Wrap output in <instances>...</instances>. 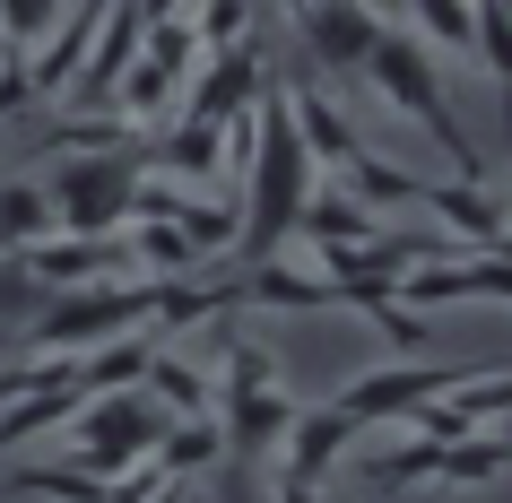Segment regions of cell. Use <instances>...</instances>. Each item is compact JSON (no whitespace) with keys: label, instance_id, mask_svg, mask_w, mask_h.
<instances>
[{"label":"cell","instance_id":"ba28073f","mask_svg":"<svg viewBox=\"0 0 512 503\" xmlns=\"http://www.w3.org/2000/svg\"><path fill=\"white\" fill-rule=\"evenodd\" d=\"M504 287H512V269H504V252H469V261H417V269H400V304H417V313H443V304H504Z\"/></svg>","mask_w":512,"mask_h":503},{"label":"cell","instance_id":"52a82bcc","mask_svg":"<svg viewBox=\"0 0 512 503\" xmlns=\"http://www.w3.org/2000/svg\"><path fill=\"white\" fill-rule=\"evenodd\" d=\"M348 443H356V417L330 399V408H296L287 434H278V486H330L348 469Z\"/></svg>","mask_w":512,"mask_h":503},{"label":"cell","instance_id":"d6a6232c","mask_svg":"<svg viewBox=\"0 0 512 503\" xmlns=\"http://www.w3.org/2000/svg\"><path fill=\"white\" fill-rule=\"evenodd\" d=\"M365 9H374V18H400V0H365Z\"/></svg>","mask_w":512,"mask_h":503},{"label":"cell","instance_id":"4fadbf2b","mask_svg":"<svg viewBox=\"0 0 512 503\" xmlns=\"http://www.w3.org/2000/svg\"><path fill=\"white\" fill-rule=\"evenodd\" d=\"M139 165H157V174H174V183H226V131L174 113L157 139H139Z\"/></svg>","mask_w":512,"mask_h":503},{"label":"cell","instance_id":"9a60e30c","mask_svg":"<svg viewBox=\"0 0 512 503\" xmlns=\"http://www.w3.org/2000/svg\"><path fill=\"white\" fill-rule=\"evenodd\" d=\"M287 122H296V139H304V157H313V165H348L356 148H365L356 122L330 105L322 87H296V96H287Z\"/></svg>","mask_w":512,"mask_h":503},{"label":"cell","instance_id":"4dcf8cb0","mask_svg":"<svg viewBox=\"0 0 512 503\" xmlns=\"http://www.w3.org/2000/svg\"><path fill=\"white\" fill-rule=\"evenodd\" d=\"M131 503H200V495H191V477H157V486H148V495H131Z\"/></svg>","mask_w":512,"mask_h":503},{"label":"cell","instance_id":"4316f807","mask_svg":"<svg viewBox=\"0 0 512 503\" xmlns=\"http://www.w3.org/2000/svg\"><path fill=\"white\" fill-rule=\"evenodd\" d=\"M9 486H18V495H44V503H105L113 477H96V469L70 460V469H9Z\"/></svg>","mask_w":512,"mask_h":503},{"label":"cell","instance_id":"f1b7e54d","mask_svg":"<svg viewBox=\"0 0 512 503\" xmlns=\"http://www.w3.org/2000/svg\"><path fill=\"white\" fill-rule=\"evenodd\" d=\"M374 330L400 347V356H426V347H434V313H417V304H382Z\"/></svg>","mask_w":512,"mask_h":503},{"label":"cell","instance_id":"277c9868","mask_svg":"<svg viewBox=\"0 0 512 503\" xmlns=\"http://www.w3.org/2000/svg\"><path fill=\"white\" fill-rule=\"evenodd\" d=\"M165 408L157 399H139V382L131 391H87L79 408H70V434H79V469H96V477H113V469H131V460H148L157 451V434H165Z\"/></svg>","mask_w":512,"mask_h":503},{"label":"cell","instance_id":"30bf717a","mask_svg":"<svg viewBox=\"0 0 512 503\" xmlns=\"http://www.w3.org/2000/svg\"><path fill=\"white\" fill-rule=\"evenodd\" d=\"M18 261H27V278L44 295H61V287H87V278H113V269L131 261V243H122V226H113V235H44V243H27Z\"/></svg>","mask_w":512,"mask_h":503},{"label":"cell","instance_id":"9c48e42d","mask_svg":"<svg viewBox=\"0 0 512 503\" xmlns=\"http://www.w3.org/2000/svg\"><path fill=\"white\" fill-rule=\"evenodd\" d=\"M408 209H434V235H452L460 252H504V200L486 183H469V174H460V183H434L426 174Z\"/></svg>","mask_w":512,"mask_h":503},{"label":"cell","instance_id":"f546056e","mask_svg":"<svg viewBox=\"0 0 512 503\" xmlns=\"http://www.w3.org/2000/svg\"><path fill=\"white\" fill-rule=\"evenodd\" d=\"M27 105H44L35 79H27V53H0V122H9V113H27Z\"/></svg>","mask_w":512,"mask_h":503},{"label":"cell","instance_id":"484cf974","mask_svg":"<svg viewBox=\"0 0 512 503\" xmlns=\"http://www.w3.org/2000/svg\"><path fill=\"white\" fill-rule=\"evenodd\" d=\"M339 174H348V191H356V200H365V209H408V200H417V183H426V174H417V165L365 157V148H356V157L339 165Z\"/></svg>","mask_w":512,"mask_h":503},{"label":"cell","instance_id":"603a6c76","mask_svg":"<svg viewBox=\"0 0 512 503\" xmlns=\"http://www.w3.org/2000/svg\"><path fill=\"white\" fill-rule=\"evenodd\" d=\"M148 460H157V469H174V477L217 469V460H226V443H217V408H209V417H174V425L157 434V451H148Z\"/></svg>","mask_w":512,"mask_h":503},{"label":"cell","instance_id":"836d02e7","mask_svg":"<svg viewBox=\"0 0 512 503\" xmlns=\"http://www.w3.org/2000/svg\"><path fill=\"white\" fill-rule=\"evenodd\" d=\"M287 9H296V18H304V9H313V0H287Z\"/></svg>","mask_w":512,"mask_h":503},{"label":"cell","instance_id":"5bb4252c","mask_svg":"<svg viewBox=\"0 0 512 503\" xmlns=\"http://www.w3.org/2000/svg\"><path fill=\"white\" fill-rule=\"evenodd\" d=\"M296 235L313 243V252H339V243H365V235H374V209H365L348 183H313L296 200Z\"/></svg>","mask_w":512,"mask_h":503},{"label":"cell","instance_id":"8fae6325","mask_svg":"<svg viewBox=\"0 0 512 503\" xmlns=\"http://www.w3.org/2000/svg\"><path fill=\"white\" fill-rule=\"evenodd\" d=\"M296 27H304V53L322 61V70L356 79V70H365V53H374V35L391 27V18H374L365 0H313V9H304Z\"/></svg>","mask_w":512,"mask_h":503},{"label":"cell","instance_id":"ac0fdd59","mask_svg":"<svg viewBox=\"0 0 512 503\" xmlns=\"http://www.w3.org/2000/svg\"><path fill=\"white\" fill-rule=\"evenodd\" d=\"M122 243H131V269H139V278H191V269H200V252H191V235L174 226V217H131Z\"/></svg>","mask_w":512,"mask_h":503},{"label":"cell","instance_id":"7c38bea8","mask_svg":"<svg viewBox=\"0 0 512 503\" xmlns=\"http://www.w3.org/2000/svg\"><path fill=\"white\" fill-rule=\"evenodd\" d=\"M235 287H243V313H339V295H330L322 269H304V261H252L235 269Z\"/></svg>","mask_w":512,"mask_h":503},{"label":"cell","instance_id":"83f0119b","mask_svg":"<svg viewBox=\"0 0 512 503\" xmlns=\"http://www.w3.org/2000/svg\"><path fill=\"white\" fill-rule=\"evenodd\" d=\"M183 27L200 53H217V44H243L252 35V0H200V9H183Z\"/></svg>","mask_w":512,"mask_h":503},{"label":"cell","instance_id":"cb8c5ba5","mask_svg":"<svg viewBox=\"0 0 512 503\" xmlns=\"http://www.w3.org/2000/svg\"><path fill=\"white\" fill-rule=\"evenodd\" d=\"M356 477H365L374 495H408V486H434V443H426V434H400L391 451L356 460Z\"/></svg>","mask_w":512,"mask_h":503},{"label":"cell","instance_id":"e0dca14e","mask_svg":"<svg viewBox=\"0 0 512 503\" xmlns=\"http://www.w3.org/2000/svg\"><path fill=\"white\" fill-rule=\"evenodd\" d=\"M148 356H157V330H148V321H131V330H113V339L87 347L79 382H87V391H131L139 373H148Z\"/></svg>","mask_w":512,"mask_h":503},{"label":"cell","instance_id":"e575fe53","mask_svg":"<svg viewBox=\"0 0 512 503\" xmlns=\"http://www.w3.org/2000/svg\"><path fill=\"white\" fill-rule=\"evenodd\" d=\"M0 53H18V44H9V35H0Z\"/></svg>","mask_w":512,"mask_h":503},{"label":"cell","instance_id":"ffe728a7","mask_svg":"<svg viewBox=\"0 0 512 503\" xmlns=\"http://www.w3.org/2000/svg\"><path fill=\"white\" fill-rule=\"evenodd\" d=\"M79 382H44V391H18L9 408H0V451H18V443H35L44 425H70V408H79Z\"/></svg>","mask_w":512,"mask_h":503},{"label":"cell","instance_id":"7a4b0ae2","mask_svg":"<svg viewBox=\"0 0 512 503\" xmlns=\"http://www.w3.org/2000/svg\"><path fill=\"white\" fill-rule=\"evenodd\" d=\"M365 79H374V87H382V96H391V105H400L426 139H443V157H452L469 183H486L478 139L460 131L452 96H443V79H434V44H426V35H391V27H382V35H374V53H365Z\"/></svg>","mask_w":512,"mask_h":503},{"label":"cell","instance_id":"8992f818","mask_svg":"<svg viewBox=\"0 0 512 503\" xmlns=\"http://www.w3.org/2000/svg\"><path fill=\"white\" fill-rule=\"evenodd\" d=\"M478 365H426V356H400V365H382V373H365V382H348L339 391V408H348L356 425H400L417 399H434V391H452V382H469Z\"/></svg>","mask_w":512,"mask_h":503},{"label":"cell","instance_id":"1f68e13d","mask_svg":"<svg viewBox=\"0 0 512 503\" xmlns=\"http://www.w3.org/2000/svg\"><path fill=\"white\" fill-rule=\"evenodd\" d=\"M270 503H339L330 486H270Z\"/></svg>","mask_w":512,"mask_h":503},{"label":"cell","instance_id":"44dd1931","mask_svg":"<svg viewBox=\"0 0 512 503\" xmlns=\"http://www.w3.org/2000/svg\"><path fill=\"white\" fill-rule=\"evenodd\" d=\"M434 486H504V434H452V443H434Z\"/></svg>","mask_w":512,"mask_h":503},{"label":"cell","instance_id":"d6986e66","mask_svg":"<svg viewBox=\"0 0 512 503\" xmlns=\"http://www.w3.org/2000/svg\"><path fill=\"white\" fill-rule=\"evenodd\" d=\"M139 139V122L131 113H113V105H70L53 122V139H44V148H53V157H96V148H131Z\"/></svg>","mask_w":512,"mask_h":503},{"label":"cell","instance_id":"6da1fadb","mask_svg":"<svg viewBox=\"0 0 512 503\" xmlns=\"http://www.w3.org/2000/svg\"><path fill=\"white\" fill-rule=\"evenodd\" d=\"M226 365L209 373V408H217V443H226V469H261L278 451V434H287V417H296V399H287V382H278L270 347H252L235 330V339L217 347Z\"/></svg>","mask_w":512,"mask_h":503},{"label":"cell","instance_id":"3957f363","mask_svg":"<svg viewBox=\"0 0 512 503\" xmlns=\"http://www.w3.org/2000/svg\"><path fill=\"white\" fill-rule=\"evenodd\" d=\"M148 174L139 165V139L131 148H96V157H61V174L44 183L53 200V235H113L131 217V183Z\"/></svg>","mask_w":512,"mask_h":503},{"label":"cell","instance_id":"5b68a950","mask_svg":"<svg viewBox=\"0 0 512 503\" xmlns=\"http://www.w3.org/2000/svg\"><path fill=\"white\" fill-rule=\"evenodd\" d=\"M261 79H270V70H261V44L243 35V44H217V53L191 61L174 105H183V122H235V113L261 96Z\"/></svg>","mask_w":512,"mask_h":503},{"label":"cell","instance_id":"d4e9b609","mask_svg":"<svg viewBox=\"0 0 512 503\" xmlns=\"http://www.w3.org/2000/svg\"><path fill=\"white\" fill-rule=\"evenodd\" d=\"M139 391H157V408L165 417H209V373L200 365H183V356H148V373H139Z\"/></svg>","mask_w":512,"mask_h":503},{"label":"cell","instance_id":"2e32d148","mask_svg":"<svg viewBox=\"0 0 512 503\" xmlns=\"http://www.w3.org/2000/svg\"><path fill=\"white\" fill-rule=\"evenodd\" d=\"M174 96H183V70H165L157 53H131V61H122V79H113V113H131L139 131H148V122H165V113H174Z\"/></svg>","mask_w":512,"mask_h":503},{"label":"cell","instance_id":"7402d4cb","mask_svg":"<svg viewBox=\"0 0 512 503\" xmlns=\"http://www.w3.org/2000/svg\"><path fill=\"white\" fill-rule=\"evenodd\" d=\"M53 235V200H44V183H27V174H0V252H27V243Z\"/></svg>","mask_w":512,"mask_h":503}]
</instances>
